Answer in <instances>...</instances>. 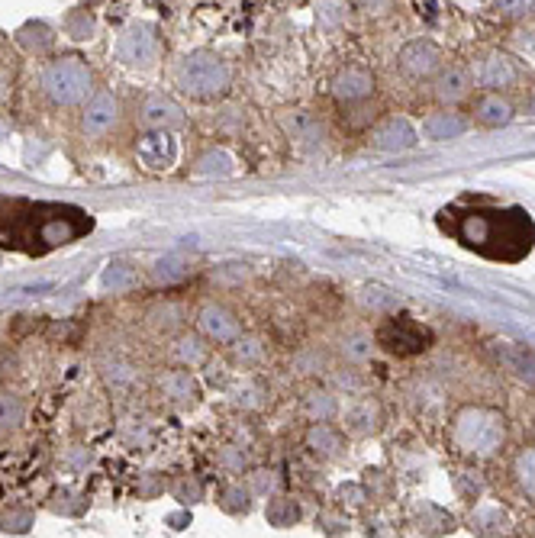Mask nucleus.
<instances>
[{
	"mask_svg": "<svg viewBox=\"0 0 535 538\" xmlns=\"http://www.w3.org/2000/svg\"><path fill=\"white\" fill-rule=\"evenodd\" d=\"M281 129L287 133V139H291L297 149H303V152H316L323 145V139H326L323 136V123L307 110L281 113Z\"/></svg>",
	"mask_w": 535,
	"mask_h": 538,
	"instance_id": "obj_19",
	"label": "nucleus"
},
{
	"mask_svg": "<svg viewBox=\"0 0 535 538\" xmlns=\"http://www.w3.org/2000/svg\"><path fill=\"white\" fill-rule=\"evenodd\" d=\"M152 390L165 406H171V410H191V406H197V400H200V387L187 368L158 371L152 377Z\"/></svg>",
	"mask_w": 535,
	"mask_h": 538,
	"instance_id": "obj_11",
	"label": "nucleus"
},
{
	"mask_svg": "<svg viewBox=\"0 0 535 538\" xmlns=\"http://www.w3.org/2000/svg\"><path fill=\"white\" fill-rule=\"evenodd\" d=\"M245 484L255 493V497H274V493H281V481H278V471L274 468H252L245 474Z\"/></svg>",
	"mask_w": 535,
	"mask_h": 538,
	"instance_id": "obj_38",
	"label": "nucleus"
},
{
	"mask_svg": "<svg viewBox=\"0 0 535 538\" xmlns=\"http://www.w3.org/2000/svg\"><path fill=\"white\" fill-rule=\"evenodd\" d=\"M471 116L477 126H487V129H500L506 123H513L516 116V107L513 100L500 94V91H484L474 97V107H471Z\"/></svg>",
	"mask_w": 535,
	"mask_h": 538,
	"instance_id": "obj_20",
	"label": "nucleus"
},
{
	"mask_svg": "<svg viewBox=\"0 0 535 538\" xmlns=\"http://www.w3.org/2000/svg\"><path fill=\"white\" fill-rule=\"evenodd\" d=\"M139 126L142 129H168L175 133L187 123V110L178 104L175 97H165V94H149L146 100L139 104Z\"/></svg>",
	"mask_w": 535,
	"mask_h": 538,
	"instance_id": "obj_15",
	"label": "nucleus"
},
{
	"mask_svg": "<svg viewBox=\"0 0 535 538\" xmlns=\"http://www.w3.org/2000/svg\"><path fill=\"white\" fill-rule=\"evenodd\" d=\"M390 0H358V7L361 10H381V7H387Z\"/></svg>",
	"mask_w": 535,
	"mask_h": 538,
	"instance_id": "obj_48",
	"label": "nucleus"
},
{
	"mask_svg": "<svg viewBox=\"0 0 535 538\" xmlns=\"http://www.w3.org/2000/svg\"><path fill=\"white\" fill-rule=\"evenodd\" d=\"M194 178H233L236 174V158L229 155L223 145H210L197 158H194V168H191Z\"/></svg>",
	"mask_w": 535,
	"mask_h": 538,
	"instance_id": "obj_24",
	"label": "nucleus"
},
{
	"mask_svg": "<svg viewBox=\"0 0 535 538\" xmlns=\"http://www.w3.org/2000/svg\"><path fill=\"white\" fill-rule=\"evenodd\" d=\"M265 519L271 529H294L300 522V503L287 493H274L265 503Z\"/></svg>",
	"mask_w": 535,
	"mask_h": 538,
	"instance_id": "obj_29",
	"label": "nucleus"
},
{
	"mask_svg": "<svg viewBox=\"0 0 535 538\" xmlns=\"http://www.w3.org/2000/svg\"><path fill=\"white\" fill-rule=\"evenodd\" d=\"M194 329L210 345H233L245 332L239 313L229 310L226 303H220V300H204V303H200V307L194 310Z\"/></svg>",
	"mask_w": 535,
	"mask_h": 538,
	"instance_id": "obj_8",
	"label": "nucleus"
},
{
	"mask_svg": "<svg viewBox=\"0 0 535 538\" xmlns=\"http://www.w3.org/2000/svg\"><path fill=\"white\" fill-rule=\"evenodd\" d=\"M445 216H455V223L445 226V232H452L465 249L490 261H523L535 245V223L519 207L448 210Z\"/></svg>",
	"mask_w": 535,
	"mask_h": 538,
	"instance_id": "obj_2",
	"label": "nucleus"
},
{
	"mask_svg": "<svg viewBox=\"0 0 535 538\" xmlns=\"http://www.w3.org/2000/svg\"><path fill=\"white\" fill-rule=\"evenodd\" d=\"M178 155H181L178 139L175 133H168V129H146V133L136 139V158L146 171H155V174L171 171L178 165Z\"/></svg>",
	"mask_w": 535,
	"mask_h": 538,
	"instance_id": "obj_12",
	"label": "nucleus"
},
{
	"mask_svg": "<svg viewBox=\"0 0 535 538\" xmlns=\"http://www.w3.org/2000/svg\"><path fill=\"white\" fill-rule=\"evenodd\" d=\"M94 229V220L75 207H46L30 200L0 197V245L26 252H52L81 239Z\"/></svg>",
	"mask_w": 535,
	"mask_h": 538,
	"instance_id": "obj_1",
	"label": "nucleus"
},
{
	"mask_svg": "<svg viewBox=\"0 0 535 538\" xmlns=\"http://www.w3.org/2000/svg\"><path fill=\"white\" fill-rule=\"evenodd\" d=\"M303 445L307 452H313L323 461H336L345 452V432L332 423H310L307 432H303Z\"/></svg>",
	"mask_w": 535,
	"mask_h": 538,
	"instance_id": "obj_21",
	"label": "nucleus"
},
{
	"mask_svg": "<svg viewBox=\"0 0 535 538\" xmlns=\"http://www.w3.org/2000/svg\"><path fill=\"white\" fill-rule=\"evenodd\" d=\"M513 481L523 490V497L535 503V445L519 448L513 458Z\"/></svg>",
	"mask_w": 535,
	"mask_h": 538,
	"instance_id": "obj_33",
	"label": "nucleus"
},
{
	"mask_svg": "<svg viewBox=\"0 0 535 538\" xmlns=\"http://www.w3.org/2000/svg\"><path fill=\"white\" fill-rule=\"evenodd\" d=\"M326 365H329V358H326V352H320V348H300L294 355V371L303 377H316L320 371H326Z\"/></svg>",
	"mask_w": 535,
	"mask_h": 538,
	"instance_id": "obj_40",
	"label": "nucleus"
},
{
	"mask_svg": "<svg viewBox=\"0 0 535 538\" xmlns=\"http://www.w3.org/2000/svg\"><path fill=\"white\" fill-rule=\"evenodd\" d=\"M17 42L33 55L49 52L55 46V29L49 23H42V20H30V23H23L17 29Z\"/></svg>",
	"mask_w": 535,
	"mask_h": 538,
	"instance_id": "obj_32",
	"label": "nucleus"
},
{
	"mask_svg": "<svg viewBox=\"0 0 535 538\" xmlns=\"http://www.w3.org/2000/svg\"><path fill=\"white\" fill-rule=\"evenodd\" d=\"M216 503H220V510L229 513V516H249L252 503H255V493L249 490V484L229 481V484L220 487V493H216Z\"/></svg>",
	"mask_w": 535,
	"mask_h": 538,
	"instance_id": "obj_28",
	"label": "nucleus"
},
{
	"mask_svg": "<svg viewBox=\"0 0 535 538\" xmlns=\"http://www.w3.org/2000/svg\"><path fill=\"white\" fill-rule=\"evenodd\" d=\"M100 374H104V381H110V384H133L136 377H139V368L129 361L126 355H120V352H113V355H107V358H100Z\"/></svg>",
	"mask_w": 535,
	"mask_h": 538,
	"instance_id": "obj_34",
	"label": "nucleus"
},
{
	"mask_svg": "<svg viewBox=\"0 0 535 538\" xmlns=\"http://www.w3.org/2000/svg\"><path fill=\"white\" fill-rule=\"evenodd\" d=\"M397 65L407 78L413 81H429L439 75L442 68V52L432 39H410L407 46L400 49Z\"/></svg>",
	"mask_w": 535,
	"mask_h": 538,
	"instance_id": "obj_14",
	"label": "nucleus"
},
{
	"mask_svg": "<svg viewBox=\"0 0 535 538\" xmlns=\"http://www.w3.org/2000/svg\"><path fill=\"white\" fill-rule=\"evenodd\" d=\"M303 413H307L310 423H332L342 406H339V394L329 387H310L307 394H303Z\"/></svg>",
	"mask_w": 535,
	"mask_h": 538,
	"instance_id": "obj_25",
	"label": "nucleus"
},
{
	"mask_svg": "<svg viewBox=\"0 0 535 538\" xmlns=\"http://www.w3.org/2000/svg\"><path fill=\"white\" fill-rule=\"evenodd\" d=\"M226 348H229V361L242 371L265 365L268 355H271V342L262 336V332H242V336Z\"/></svg>",
	"mask_w": 535,
	"mask_h": 538,
	"instance_id": "obj_22",
	"label": "nucleus"
},
{
	"mask_svg": "<svg viewBox=\"0 0 535 538\" xmlns=\"http://www.w3.org/2000/svg\"><path fill=\"white\" fill-rule=\"evenodd\" d=\"M84 506H88V500L78 497V493H71V490H55L49 497V510L62 513V516H81Z\"/></svg>",
	"mask_w": 535,
	"mask_h": 538,
	"instance_id": "obj_41",
	"label": "nucleus"
},
{
	"mask_svg": "<svg viewBox=\"0 0 535 538\" xmlns=\"http://www.w3.org/2000/svg\"><path fill=\"white\" fill-rule=\"evenodd\" d=\"M374 71L365 68V65H342L336 75L329 81V91H332V100L342 107H358L365 104L368 97H374Z\"/></svg>",
	"mask_w": 535,
	"mask_h": 538,
	"instance_id": "obj_13",
	"label": "nucleus"
},
{
	"mask_svg": "<svg viewBox=\"0 0 535 538\" xmlns=\"http://www.w3.org/2000/svg\"><path fill=\"white\" fill-rule=\"evenodd\" d=\"M175 87L197 104H213V100H223L233 87V65L210 49L187 52L175 65Z\"/></svg>",
	"mask_w": 535,
	"mask_h": 538,
	"instance_id": "obj_4",
	"label": "nucleus"
},
{
	"mask_svg": "<svg viewBox=\"0 0 535 538\" xmlns=\"http://www.w3.org/2000/svg\"><path fill=\"white\" fill-rule=\"evenodd\" d=\"M117 58L120 65L133 71H149L162 62V33L155 23L133 20L123 33L117 36Z\"/></svg>",
	"mask_w": 535,
	"mask_h": 538,
	"instance_id": "obj_7",
	"label": "nucleus"
},
{
	"mask_svg": "<svg viewBox=\"0 0 535 538\" xmlns=\"http://www.w3.org/2000/svg\"><path fill=\"white\" fill-rule=\"evenodd\" d=\"M361 387H365V377H361L352 365L329 374V390H336V394H358Z\"/></svg>",
	"mask_w": 535,
	"mask_h": 538,
	"instance_id": "obj_42",
	"label": "nucleus"
},
{
	"mask_svg": "<svg viewBox=\"0 0 535 538\" xmlns=\"http://www.w3.org/2000/svg\"><path fill=\"white\" fill-rule=\"evenodd\" d=\"M216 468L229 477H242L249 474V448L239 445V442H229L216 452Z\"/></svg>",
	"mask_w": 535,
	"mask_h": 538,
	"instance_id": "obj_35",
	"label": "nucleus"
},
{
	"mask_svg": "<svg viewBox=\"0 0 535 538\" xmlns=\"http://www.w3.org/2000/svg\"><path fill=\"white\" fill-rule=\"evenodd\" d=\"M416 142H419V136L407 116H384V120L368 133V145L378 152H407Z\"/></svg>",
	"mask_w": 535,
	"mask_h": 538,
	"instance_id": "obj_17",
	"label": "nucleus"
},
{
	"mask_svg": "<svg viewBox=\"0 0 535 538\" xmlns=\"http://www.w3.org/2000/svg\"><path fill=\"white\" fill-rule=\"evenodd\" d=\"M26 423V400L13 390L0 387V439L17 435Z\"/></svg>",
	"mask_w": 535,
	"mask_h": 538,
	"instance_id": "obj_27",
	"label": "nucleus"
},
{
	"mask_svg": "<svg viewBox=\"0 0 535 538\" xmlns=\"http://www.w3.org/2000/svg\"><path fill=\"white\" fill-rule=\"evenodd\" d=\"M313 13L323 29H339L345 17H349V7H345V0H316Z\"/></svg>",
	"mask_w": 535,
	"mask_h": 538,
	"instance_id": "obj_39",
	"label": "nucleus"
},
{
	"mask_svg": "<svg viewBox=\"0 0 535 538\" xmlns=\"http://www.w3.org/2000/svg\"><path fill=\"white\" fill-rule=\"evenodd\" d=\"M497 7L506 17H529V13H535V0H497Z\"/></svg>",
	"mask_w": 535,
	"mask_h": 538,
	"instance_id": "obj_45",
	"label": "nucleus"
},
{
	"mask_svg": "<svg viewBox=\"0 0 535 538\" xmlns=\"http://www.w3.org/2000/svg\"><path fill=\"white\" fill-rule=\"evenodd\" d=\"M374 345L384 348V352L394 358H416L429 352L432 332L423 323H416L413 316L397 313V316H387L384 323L374 329Z\"/></svg>",
	"mask_w": 535,
	"mask_h": 538,
	"instance_id": "obj_6",
	"label": "nucleus"
},
{
	"mask_svg": "<svg viewBox=\"0 0 535 538\" xmlns=\"http://www.w3.org/2000/svg\"><path fill=\"white\" fill-rule=\"evenodd\" d=\"M146 323L155 329V332H165V336H175V332H181V329H187L184 323V310L178 307L175 300H162V303H155V307L149 310V316H146Z\"/></svg>",
	"mask_w": 535,
	"mask_h": 538,
	"instance_id": "obj_30",
	"label": "nucleus"
},
{
	"mask_svg": "<svg viewBox=\"0 0 535 538\" xmlns=\"http://www.w3.org/2000/svg\"><path fill=\"white\" fill-rule=\"evenodd\" d=\"M506 435H510V423L497 406L487 403H468L452 416L448 423V442L468 461H490L503 452Z\"/></svg>",
	"mask_w": 535,
	"mask_h": 538,
	"instance_id": "obj_3",
	"label": "nucleus"
},
{
	"mask_svg": "<svg viewBox=\"0 0 535 538\" xmlns=\"http://www.w3.org/2000/svg\"><path fill=\"white\" fill-rule=\"evenodd\" d=\"M374 348H378V345H374V336H371V332H365V329H349V332H345V336L336 342L339 358L345 361V365H352V368L371 361Z\"/></svg>",
	"mask_w": 535,
	"mask_h": 538,
	"instance_id": "obj_26",
	"label": "nucleus"
},
{
	"mask_svg": "<svg viewBox=\"0 0 535 538\" xmlns=\"http://www.w3.org/2000/svg\"><path fill=\"white\" fill-rule=\"evenodd\" d=\"M33 529V513L30 510H7L0 516V532L7 535H23Z\"/></svg>",
	"mask_w": 535,
	"mask_h": 538,
	"instance_id": "obj_43",
	"label": "nucleus"
},
{
	"mask_svg": "<svg viewBox=\"0 0 535 538\" xmlns=\"http://www.w3.org/2000/svg\"><path fill=\"white\" fill-rule=\"evenodd\" d=\"M187 261L181 255H168L162 261H155V268H152V281L155 284H178L187 278Z\"/></svg>",
	"mask_w": 535,
	"mask_h": 538,
	"instance_id": "obj_36",
	"label": "nucleus"
},
{
	"mask_svg": "<svg viewBox=\"0 0 535 538\" xmlns=\"http://www.w3.org/2000/svg\"><path fill=\"white\" fill-rule=\"evenodd\" d=\"M471 71V81L474 87H481V91H506V87H513L519 81V65L513 55H506L500 49H490L484 55H477L474 62L468 65Z\"/></svg>",
	"mask_w": 535,
	"mask_h": 538,
	"instance_id": "obj_9",
	"label": "nucleus"
},
{
	"mask_svg": "<svg viewBox=\"0 0 535 538\" xmlns=\"http://www.w3.org/2000/svg\"><path fill=\"white\" fill-rule=\"evenodd\" d=\"M65 464H68V468H75V471H84L91 464V448H81V445L78 448H68Z\"/></svg>",
	"mask_w": 535,
	"mask_h": 538,
	"instance_id": "obj_46",
	"label": "nucleus"
},
{
	"mask_svg": "<svg viewBox=\"0 0 535 538\" xmlns=\"http://www.w3.org/2000/svg\"><path fill=\"white\" fill-rule=\"evenodd\" d=\"M168 358L175 361V368H187V371H194L200 365H207V358H210V342L200 336L197 329H181L171 336L168 342Z\"/></svg>",
	"mask_w": 535,
	"mask_h": 538,
	"instance_id": "obj_18",
	"label": "nucleus"
},
{
	"mask_svg": "<svg viewBox=\"0 0 535 538\" xmlns=\"http://www.w3.org/2000/svg\"><path fill=\"white\" fill-rule=\"evenodd\" d=\"M168 490H171V497H175L178 503H184V506H194V503H204V484L197 481V477H191V474H181V477H175V481L168 484Z\"/></svg>",
	"mask_w": 535,
	"mask_h": 538,
	"instance_id": "obj_37",
	"label": "nucleus"
},
{
	"mask_svg": "<svg viewBox=\"0 0 535 538\" xmlns=\"http://www.w3.org/2000/svg\"><path fill=\"white\" fill-rule=\"evenodd\" d=\"M94 71L81 55H59L39 71V91L52 107H81L94 94Z\"/></svg>",
	"mask_w": 535,
	"mask_h": 538,
	"instance_id": "obj_5",
	"label": "nucleus"
},
{
	"mask_svg": "<svg viewBox=\"0 0 535 538\" xmlns=\"http://www.w3.org/2000/svg\"><path fill=\"white\" fill-rule=\"evenodd\" d=\"M142 481H146V487H139V497H146V500L158 497V493L165 490V481H162V474H146V477H142Z\"/></svg>",
	"mask_w": 535,
	"mask_h": 538,
	"instance_id": "obj_47",
	"label": "nucleus"
},
{
	"mask_svg": "<svg viewBox=\"0 0 535 538\" xmlns=\"http://www.w3.org/2000/svg\"><path fill=\"white\" fill-rule=\"evenodd\" d=\"M265 400H268L265 387L255 381H242V387L236 390V406H242V410H258Z\"/></svg>",
	"mask_w": 535,
	"mask_h": 538,
	"instance_id": "obj_44",
	"label": "nucleus"
},
{
	"mask_svg": "<svg viewBox=\"0 0 535 538\" xmlns=\"http://www.w3.org/2000/svg\"><path fill=\"white\" fill-rule=\"evenodd\" d=\"M81 136L84 139H104L110 136L113 129L120 126V97L113 91H94L88 97V104L81 107Z\"/></svg>",
	"mask_w": 535,
	"mask_h": 538,
	"instance_id": "obj_10",
	"label": "nucleus"
},
{
	"mask_svg": "<svg viewBox=\"0 0 535 538\" xmlns=\"http://www.w3.org/2000/svg\"><path fill=\"white\" fill-rule=\"evenodd\" d=\"M378 406L371 400H355L349 410L342 413V432L352 435V439H365V435L378 432Z\"/></svg>",
	"mask_w": 535,
	"mask_h": 538,
	"instance_id": "obj_23",
	"label": "nucleus"
},
{
	"mask_svg": "<svg viewBox=\"0 0 535 538\" xmlns=\"http://www.w3.org/2000/svg\"><path fill=\"white\" fill-rule=\"evenodd\" d=\"M468 120L461 113L455 110H439V113H432L429 120H426V133L432 139H458V136H465L468 133Z\"/></svg>",
	"mask_w": 535,
	"mask_h": 538,
	"instance_id": "obj_31",
	"label": "nucleus"
},
{
	"mask_svg": "<svg viewBox=\"0 0 535 538\" xmlns=\"http://www.w3.org/2000/svg\"><path fill=\"white\" fill-rule=\"evenodd\" d=\"M471 94H474V81L465 65H442L439 75L432 78V97H436L445 110L465 104Z\"/></svg>",
	"mask_w": 535,
	"mask_h": 538,
	"instance_id": "obj_16",
	"label": "nucleus"
}]
</instances>
